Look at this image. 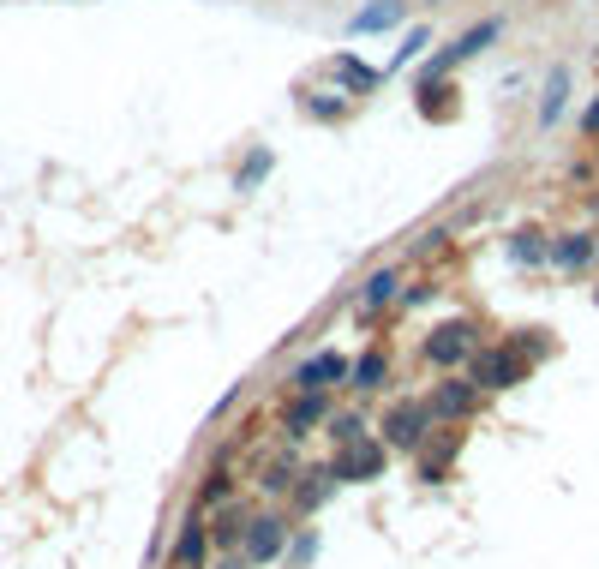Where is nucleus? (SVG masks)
<instances>
[{
	"mask_svg": "<svg viewBox=\"0 0 599 569\" xmlns=\"http://www.w3.org/2000/svg\"><path fill=\"white\" fill-rule=\"evenodd\" d=\"M498 30H504V18H480L474 30L450 36V42H444V48H438V54H432V60L420 66V84H432V78H444V72H450L456 60H474L480 48H492V42H498Z\"/></svg>",
	"mask_w": 599,
	"mask_h": 569,
	"instance_id": "1",
	"label": "nucleus"
},
{
	"mask_svg": "<svg viewBox=\"0 0 599 569\" xmlns=\"http://www.w3.org/2000/svg\"><path fill=\"white\" fill-rule=\"evenodd\" d=\"M468 378H474V390H510V384L528 378V360H522L510 342H504V348H474Z\"/></svg>",
	"mask_w": 599,
	"mask_h": 569,
	"instance_id": "2",
	"label": "nucleus"
},
{
	"mask_svg": "<svg viewBox=\"0 0 599 569\" xmlns=\"http://www.w3.org/2000/svg\"><path fill=\"white\" fill-rule=\"evenodd\" d=\"M474 324L468 318H450V324H438L432 336H426V360L438 366V372H462V360H474Z\"/></svg>",
	"mask_w": 599,
	"mask_h": 569,
	"instance_id": "3",
	"label": "nucleus"
},
{
	"mask_svg": "<svg viewBox=\"0 0 599 569\" xmlns=\"http://www.w3.org/2000/svg\"><path fill=\"white\" fill-rule=\"evenodd\" d=\"M432 438V408L426 402H396L384 414V450H420Z\"/></svg>",
	"mask_w": 599,
	"mask_h": 569,
	"instance_id": "4",
	"label": "nucleus"
},
{
	"mask_svg": "<svg viewBox=\"0 0 599 569\" xmlns=\"http://www.w3.org/2000/svg\"><path fill=\"white\" fill-rule=\"evenodd\" d=\"M384 444H372V438H354V444H342V456L330 462V474L336 480H378L384 474Z\"/></svg>",
	"mask_w": 599,
	"mask_h": 569,
	"instance_id": "5",
	"label": "nucleus"
},
{
	"mask_svg": "<svg viewBox=\"0 0 599 569\" xmlns=\"http://www.w3.org/2000/svg\"><path fill=\"white\" fill-rule=\"evenodd\" d=\"M282 552H288V522L252 516V522H246V558H252V564H270V558H282Z\"/></svg>",
	"mask_w": 599,
	"mask_h": 569,
	"instance_id": "6",
	"label": "nucleus"
},
{
	"mask_svg": "<svg viewBox=\"0 0 599 569\" xmlns=\"http://www.w3.org/2000/svg\"><path fill=\"white\" fill-rule=\"evenodd\" d=\"M474 396H480V390H474V378H450V384H438V390H432V402H426V408H432V420H468V414H474Z\"/></svg>",
	"mask_w": 599,
	"mask_h": 569,
	"instance_id": "7",
	"label": "nucleus"
},
{
	"mask_svg": "<svg viewBox=\"0 0 599 569\" xmlns=\"http://www.w3.org/2000/svg\"><path fill=\"white\" fill-rule=\"evenodd\" d=\"M336 378H348V360H342V354H318V360H300V366H294V390H324V384H336Z\"/></svg>",
	"mask_w": 599,
	"mask_h": 569,
	"instance_id": "8",
	"label": "nucleus"
},
{
	"mask_svg": "<svg viewBox=\"0 0 599 569\" xmlns=\"http://www.w3.org/2000/svg\"><path fill=\"white\" fill-rule=\"evenodd\" d=\"M330 420V402H324V390H300L294 396V408H288V438H306L312 426H324Z\"/></svg>",
	"mask_w": 599,
	"mask_h": 569,
	"instance_id": "9",
	"label": "nucleus"
},
{
	"mask_svg": "<svg viewBox=\"0 0 599 569\" xmlns=\"http://www.w3.org/2000/svg\"><path fill=\"white\" fill-rule=\"evenodd\" d=\"M402 12H408V0H372V6H360V12L348 18V36H372V30H390V24H402Z\"/></svg>",
	"mask_w": 599,
	"mask_h": 569,
	"instance_id": "10",
	"label": "nucleus"
},
{
	"mask_svg": "<svg viewBox=\"0 0 599 569\" xmlns=\"http://www.w3.org/2000/svg\"><path fill=\"white\" fill-rule=\"evenodd\" d=\"M204 552H210V528L192 516L180 528V540H174V569H204Z\"/></svg>",
	"mask_w": 599,
	"mask_h": 569,
	"instance_id": "11",
	"label": "nucleus"
},
{
	"mask_svg": "<svg viewBox=\"0 0 599 569\" xmlns=\"http://www.w3.org/2000/svg\"><path fill=\"white\" fill-rule=\"evenodd\" d=\"M330 72L348 84V96H372V90L384 84V72H372V66H366V60H354V54H336V60H330Z\"/></svg>",
	"mask_w": 599,
	"mask_h": 569,
	"instance_id": "12",
	"label": "nucleus"
},
{
	"mask_svg": "<svg viewBox=\"0 0 599 569\" xmlns=\"http://www.w3.org/2000/svg\"><path fill=\"white\" fill-rule=\"evenodd\" d=\"M594 252H599L594 234H564V240H552V246H546V258H552L558 270H582V264H588Z\"/></svg>",
	"mask_w": 599,
	"mask_h": 569,
	"instance_id": "13",
	"label": "nucleus"
},
{
	"mask_svg": "<svg viewBox=\"0 0 599 569\" xmlns=\"http://www.w3.org/2000/svg\"><path fill=\"white\" fill-rule=\"evenodd\" d=\"M564 108H570V72L558 66V72L546 78V90H540V126L552 132V126L564 120Z\"/></svg>",
	"mask_w": 599,
	"mask_h": 569,
	"instance_id": "14",
	"label": "nucleus"
},
{
	"mask_svg": "<svg viewBox=\"0 0 599 569\" xmlns=\"http://www.w3.org/2000/svg\"><path fill=\"white\" fill-rule=\"evenodd\" d=\"M396 288H402V276H396V270H372V276H366V288H360V312H378L384 300H396Z\"/></svg>",
	"mask_w": 599,
	"mask_h": 569,
	"instance_id": "15",
	"label": "nucleus"
},
{
	"mask_svg": "<svg viewBox=\"0 0 599 569\" xmlns=\"http://www.w3.org/2000/svg\"><path fill=\"white\" fill-rule=\"evenodd\" d=\"M348 378H354V390H378V384L390 378V360H384V354H360V360L348 366Z\"/></svg>",
	"mask_w": 599,
	"mask_h": 569,
	"instance_id": "16",
	"label": "nucleus"
},
{
	"mask_svg": "<svg viewBox=\"0 0 599 569\" xmlns=\"http://www.w3.org/2000/svg\"><path fill=\"white\" fill-rule=\"evenodd\" d=\"M270 162H276V156H270V144H258V150H252V156L240 162V174H234V192H252V186H258V180L270 174Z\"/></svg>",
	"mask_w": 599,
	"mask_h": 569,
	"instance_id": "17",
	"label": "nucleus"
},
{
	"mask_svg": "<svg viewBox=\"0 0 599 569\" xmlns=\"http://www.w3.org/2000/svg\"><path fill=\"white\" fill-rule=\"evenodd\" d=\"M510 258H516V264H540V258H546V234H540V228H516V234H510Z\"/></svg>",
	"mask_w": 599,
	"mask_h": 569,
	"instance_id": "18",
	"label": "nucleus"
},
{
	"mask_svg": "<svg viewBox=\"0 0 599 569\" xmlns=\"http://www.w3.org/2000/svg\"><path fill=\"white\" fill-rule=\"evenodd\" d=\"M330 486H336V474H330V468H312L306 486H300V510H318V504L330 498Z\"/></svg>",
	"mask_w": 599,
	"mask_h": 569,
	"instance_id": "19",
	"label": "nucleus"
},
{
	"mask_svg": "<svg viewBox=\"0 0 599 569\" xmlns=\"http://www.w3.org/2000/svg\"><path fill=\"white\" fill-rule=\"evenodd\" d=\"M426 42H432V30H426V24H414V30L402 36V48H396V60H390V66H408V60H420V54H426Z\"/></svg>",
	"mask_w": 599,
	"mask_h": 569,
	"instance_id": "20",
	"label": "nucleus"
},
{
	"mask_svg": "<svg viewBox=\"0 0 599 569\" xmlns=\"http://www.w3.org/2000/svg\"><path fill=\"white\" fill-rule=\"evenodd\" d=\"M330 426H336V432H330L336 444H354V438H366V420H360V414H336Z\"/></svg>",
	"mask_w": 599,
	"mask_h": 569,
	"instance_id": "21",
	"label": "nucleus"
},
{
	"mask_svg": "<svg viewBox=\"0 0 599 569\" xmlns=\"http://www.w3.org/2000/svg\"><path fill=\"white\" fill-rule=\"evenodd\" d=\"M582 132H588V138H599V102L588 108V114H582Z\"/></svg>",
	"mask_w": 599,
	"mask_h": 569,
	"instance_id": "22",
	"label": "nucleus"
},
{
	"mask_svg": "<svg viewBox=\"0 0 599 569\" xmlns=\"http://www.w3.org/2000/svg\"><path fill=\"white\" fill-rule=\"evenodd\" d=\"M222 569H240V564H222Z\"/></svg>",
	"mask_w": 599,
	"mask_h": 569,
	"instance_id": "23",
	"label": "nucleus"
},
{
	"mask_svg": "<svg viewBox=\"0 0 599 569\" xmlns=\"http://www.w3.org/2000/svg\"><path fill=\"white\" fill-rule=\"evenodd\" d=\"M432 6H444V0H432Z\"/></svg>",
	"mask_w": 599,
	"mask_h": 569,
	"instance_id": "24",
	"label": "nucleus"
},
{
	"mask_svg": "<svg viewBox=\"0 0 599 569\" xmlns=\"http://www.w3.org/2000/svg\"><path fill=\"white\" fill-rule=\"evenodd\" d=\"M594 300H599V294H594Z\"/></svg>",
	"mask_w": 599,
	"mask_h": 569,
	"instance_id": "25",
	"label": "nucleus"
}]
</instances>
